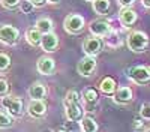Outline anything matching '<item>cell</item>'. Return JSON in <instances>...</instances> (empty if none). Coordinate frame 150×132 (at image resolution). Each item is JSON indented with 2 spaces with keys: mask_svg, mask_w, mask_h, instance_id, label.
<instances>
[{
  "mask_svg": "<svg viewBox=\"0 0 150 132\" xmlns=\"http://www.w3.org/2000/svg\"><path fill=\"white\" fill-rule=\"evenodd\" d=\"M128 48L131 51H135V53H141L144 51L147 45H149V38L144 32H140V30H135L132 33H129L128 36Z\"/></svg>",
  "mask_w": 150,
  "mask_h": 132,
  "instance_id": "obj_1",
  "label": "cell"
},
{
  "mask_svg": "<svg viewBox=\"0 0 150 132\" xmlns=\"http://www.w3.org/2000/svg\"><path fill=\"white\" fill-rule=\"evenodd\" d=\"M18 36L20 32L14 26H9V24H2L0 26V42L6 45H14L18 41Z\"/></svg>",
  "mask_w": 150,
  "mask_h": 132,
  "instance_id": "obj_2",
  "label": "cell"
},
{
  "mask_svg": "<svg viewBox=\"0 0 150 132\" xmlns=\"http://www.w3.org/2000/svg\"><path fill=\"white\" fill-rule=\"evenodd\" d=\"M63 26L68 33H80L84 29V18L77 14H71L65 18Z\"/></svg>",
  "mask_w": 150,
  "mask_h": 132,
  "instance_id": "obj_3",
  "label": "cell"
},
{
  "mask_svg": "<svg viewBox=\"0 0 150 132\" xmlns=\"http://www.w3.org/2000/svg\"><path fill=\"white\" fill-rule=\"evenodd\" d=\"M2 105L12 116L18 117V116L23 114V102L18 98H14V96H5V98H2Z\"/></svg>",
  "mask_w": 150,
  "mask_h": 132,
  "instance_id": "obj_4",
  "label": "cell"
},
{
  "mask_svg": "<svg viewBox=\"0 0 150 132\" xmlns=\"http://www.w3.org/2000/svg\"><path fill=\"white\" fill-rule=\"evenodd\" d=\"M129 78L138 84H146L150 81V69L147 66H134L129 69Z\"/></svg>",
  "mask_w": 150,
  "mask_h": 132,
  "instance_id": "obj_5",
  "label": "cell"
},
{
  "mask_svg": "<svg viewBox=\"0 0 150 132\" xmlns=\"http://www.w3.org/2000/svg\"><path fill=\"white\" fill-rule=\"evenodd\" d=\"M83 50L87 56H96L101 53L102 50V41L98 38V36H92V38H87L83 44Z\"/></svg>",
  "mask_w": 150,
  "mask_h": 132,
  "instance_id": "obj_6",
  "label": "cell"
},
{
  "mask_svg": "<svg viewBox=\"0 0 150 132\" xmlns=\"http://www.w3.org/2000/svg\"><path fill=\"white\" fill-rule=\"evenodd\" d=\"M65 108H66V117L71 122H77V120H81L83 119V108H81V104H77V102H72V101H68L65 99Z\"/></svg>",
  "mask_w": 150,
  "mask_h": 132,
  "instance_id": "obj_7",
  "label": "cell"
},
{
  "mask_svg": "<svg viewBox=\"0 0 150 132\" xmlns=\"http://www.w3.org/2000/svg\"><path fill=\"white\" fill-rule=\"evenodd\" d=\"M95 68H96V60H95V57H92V56H87V57L81 59L80 62H78V65H77L78 74L83 75V77L92 75L93 71H95Z\"/></svg>",
  "mask_w": 150,
  "mask_h": 132,
  "instance_id": "obj_8",
  "label": "cell"
},
{
  "mask_svg": "<svg viewBox=\"0 0 150 132\" xmlns=\"http://www.w3.org/2000/svg\"><path fill=\"white\" fill-rule=\"evenodd\" d=\"M57 45H59V39H57V36H56L53 32L44 33V35H42L41 47H42V50H44V51H47V53H53V51H56Z\"/></svg>",
  "mask_w": 150,
  "mask_h": 132,
  "instance_id": "obj_9",
  "label": "cell"
},
{
  "mask_svg": "<svg viewBox=\"0 0 150 132\" xmlns=\"http://www.w3.org/2000/svg\"><path fill=\"white\" fill-rule=\"evenodd\" d=\"M27 111L32 117H42L47 113V105L42 99H32L27 107Z\"/></svg>",
  "mask_w": 150,
  "mask_h": 132,
  "instance_id": "obj_10",
  "label": "cell"
},
{
  "mask_svg": "<svg viewBox=\"0 0 150 132\" xmlns=\"http://www.w3.org/2000/svg\"><path fill=\"white\" fill-rule=\"evenodd\" d=\"M90 32L93 36L101 38V36H107L111 32V26L107 21H93L90 24Z\"/></svg>",
  "mask_w": 150,
  "mask_h": 132,
  "instance_id": "obj_11",
  "label": "cell"
},
{
  "mask_svg": "<svg viewBox=\"0 0 150 132\" xmlns=\"http://www.w3.org/2000/svg\"><path fill=\"white\" fill-rule=\"evenodd\" d=\"M54 68H56V63L51 57L44 56L38 60V71H39V74H42V75H50L54 71Z\"/></svg>",
  "mask_w": 150,
  "mask_h": 132,
  "instance_id": "obj_12",
  "label": "cell"
},
{
  "mask_svg": "<svg viewBox=\"0 0 150 132\" xmlns=\"http://www.w3.org/2000/svg\"><path fill=\"white\" fill-rule=\"evenodd\" d=\"M119 18H120V23L123 24L125 27H129V26H132V24L137 21V14H135V11H132L129 8H125L120 12Z\"/></svg>",
  "mask_w": 150,
  "mask_h": 132,
  "instance_id": "obj_13",
  "label": "cell"
},
{
  "mask_svg": "<svg viewBox=\"0 0 150 132\" xmlns=\"http://www.w3.org/2000/svg\"><path fill=\"white\" fill-rule=\"evenodd\" d=\"M29 95H30L32 99H44L45 95H47V89H45L44 84L35 83V84H32L30 89H29Z\"/></svg>",
  "mask_w": 150,
  "mask_h": 132,
  "instance_id": "obj_14",
  "label": "cell"
},
{
  "mask_svg": "<svg viewBox=\"0 0 150 132\" xmlns=\"http://www.w3.org/2000/svg\"><path fill=\"white\" fill-rule=\"evenodd\" d=\"M99 89H101V92L105 93V95H112L116 92V81L111 77H105L101 81V84H99Z\"/></svg>",
  "mask_w": 150,
  "mask_h": 132,
  "instance_id": "obj_15",
  "label": "cell"
},
{
  "mask_svg": "<svg viewBox=\"0 0 150 132\" xmlns=\"http://www.w3.org/2000/svg\"><path fill=\"white\" fill-rule=\"evenodd\" d=\"M116 101L120 104H126V102L132 101V90L129 87H120L116 92Z\"/></svg>",
  "mask_w": 150,
  "mask_h": 132,
  "instance_id": "obj_16",
  "label": "cell"
},
{
  "mask_svg": "<svg viewBox=\"0 0 150 132\" xmlns=\"http://www.w3.org/2000/svg\"><path fill=\"white\" fill-rule=\"evenodd\" d=\"M26 38H27V42H29L30 45L38 47V45H41L42 35H41V32H39V30H38V29L35 27V29L27 30V33H26Z\"/></svg>",
  "mask_w": 150,
  "mask_h": 132,
  "instance_id": "obj_17",
  "label": "cell"
},
{
  "mask_svg": "<svg viewBox=\"0 0 150 132\" xmlns=\"http://www.w3.org/2000/svg\"><path fill=\"white\" fill-rule=\"evenodd\" d=\"M81 129H83V132H98V123L92 117H83L81 119Z\"/></svg>",
  "mask_w": 150,
  "mask_h": 132,
  "instance_id": "obj_18",
  "label": "cell"
},
{
  "mask_svg": "<svg viewBox=\"0 0 150 132\" xmlns=\"http://www.w3.org/2000/svg\"><path fill=\"white\" fill-rule=\"evenodd\" d=\"M36 29L41 33H50L53 30V23L50 18H39L36 21Z\"/></svg>",
  "mask_w": 150,
  "mask_h": 132,
  "instance_id": "obj_19",
  "label": "cell"
},
{
  "mask_svg": "<svg viewBox=\"0 0 150 132\" xmlns=\"http://www.w3.org/2000/svg\"><path fill=\"white\" fill-rule=\"evenodd\" d=\"M93 9L98 14H105L110 9V0H95L93 2Z\"/></svg>",
  "mask_w": 150,
  "mask_h": 132,
  "instance_id": "obj_20",
  "label": "cell"
},
{
  "mask_svg": "<svg viewBox=\"0 0 150 132\" xmlns=\"http://www.w3.org/2000/svg\"><path fill=\"white\" fill-rule=\"evenodd\" d=\"M12 123H14V120L11 119V116L0 111V128H11Z\"/></svg>",
  "mask_w": 150,
  "mask_h": 132,
  "instance_id": "obj_21",
  "label": "cell"
},
{
  "mask_svg": "<svg viewBox=\"0 0 150 132\" xmlns=\"http://www.w3.org/2000/svg\"><path fill=\"white\" fill-rule=\"evenodd\" d=\"M120 39H117V36H116V33H108L107 35V45L108 47H111V48H117V47H120Z\"/></svg>",
  "mask_w": 150,
  "mask_h": 132,
  "instance_id": "obj_22",
  "label": "cell"
},
{
  "mask_svg": "<svg viewBox=\"0 0 150 132\" xmlns=\"http://www.w3.org/2000/svg\"><path fill=\"white\" fill-rule=\"evenodd\" d=\"M9 66H11V59H9V56L5 54V53H0V72L6 71Z\"/></svg>",
  "mask_w": 150,
  "mask_h": 132,
  "instance_id": "obj_23",
  "label": "cell"
},
{
  "mask_svg": "<svg viewBox=\"0 0 150 132\" xmlns=\"http://www.w3.org/2000/svg\"><path fill=\"white\" fill-rule=\"evenodd\" d=\"M84 101H87V102H95L96 99H98V93H96V90H93V89H87V90H84Z\"/></svg>",
  "mask_w": 150,
  "mask_h": 132,
  "instance_id": "obj_24",
  "label": "cell"
},
{
  "mask_svg": "<svg viewBox=\"0 0 150 132\" xmlns=\"http://www.w3.org/2000/svg\"><path fill=\"white\" fill-rule=\"evenodd\" d=\"M140 114H141V117H143V119L150 120V104H146V105H143V107H141Z\"/></svg>",
  "mask_w": 150,
  "mask_h": 132,
  "instance_id": "obj_25",
  "label": "cell"
},
{
  "mask_svg": "<svg viewBox=\"0 0 150 132\" xmlns=\"http://www.w3.org/2000/svg\"><path fill=\"white\" fill-rule=\"evenodd\" d=\"M66 99H68V101H72V102H77V104H81V102H80V95H78L77 92H74V90L68 92Z\"/></svg>",
  "mask_w": 150,
  "mask_h": 132,
  "instance_id": "obj_26",
  "label": "cell"
},
{
  "mask_svg": "<svg viewBox=\"0 0 150 132\" xmlns=\"http://www.w3.org/2000/svg\"><path fill=\"white\" fill-rule=\"evenodd\" d=\"M0 2H2V5H3L5 8H8V9H12V8L18 6L20 0H0Z\"/></svg>",
  "mask_w": 150,
  "mask_h": 132,
  "instance_id": "obj_27",
  "label": "cell"
},
{
  "mask_svg": "<svg viewBox=\"0 0 150 132\" xmlns=\"http://www.w3.org/2000/svg\"><path fill=\"white\" fill-rule=\"evenodd\" d=\"M9 90V86H8V81L3 80V78H0V96H5Z\"/></svg>",
  "mask_w": 150,
  "mask_h": 132,
  "instance_id": "obj_28",
  "label": "cell"
},
{
  "mask_svg": "<svg viewBox=\"0 0 150 132\" xmlns=\"http://www.w3.org/2000/svg\"><path fill=\"white\" fill-rule=\"evenodd\" d=\"M21 9H23V12H24V14H29V12L33 9V5L29 2V0H27V2H24L23 5H21Z\"/></svg>",
  "mask_w": 150,
  "mask_h": 132,
  "instance_id": "obj_29",
  "label": "cell"
},
{
  "mask_svg": "<svg viewBox=\"0 0 150 132\" xmlns=\"http://www.w3.org/2000/svg\"><path fill=\"white\" fill-rule=\"evenodd\" d=\"M134 3H135V0H119V5L123 6V8H128V6H131Z\"/></svg>",
  "mask_w": 150,
  "mask_h": 132,
  "instance_id": "obj_30",
  "label": "cell"
},
{
  "mask_svg": "<svg viewBox=\"0 0 150 132\" xmlns=\"http://www.w3.org/2000/svg\"><path fill=\"white\" fill-rule=\"evenodd\" d=\"M29 2L33 5V6H42L45 3V0H29Z\"/></svg>",
  "mask_w": 150,
  "mask_h": 132,
  "instance_id": "obj_31",
  "label": "cell"
},
{
  "mask_svg": "<svg viewBox=\"0 0 150 132\" xmlns=\"http://www.w3.org/2000/svg\"><path fill=\"white\" fill-rule=\"evenodd\" d=\"M141 3H143L146 8H150V0H141Z\"/></svg>",
  "mask_w": 150,
  "mask_h": 132,
  "instance_id": "obj_32",
  "label": "cell"
},
{
  "mask_svg": "<svg viewBox=\"0 0 150 132\" xmlns=\"http://www.w3.org/2000/svg\"><path fill=\"white\" fill-rule=\"evenodd\" d=\"M140 126H141L140 120H135V125H134V128H140Z\"/></svg>",
  "mask_w": 150,
  "mask_h": 132,
  "instance_id": "obj_33",
  "label": "cell"
},
{
  "mask_svg": "<svg viewBox=\"0 0 150 132\" xmlns=\"http://www.w3.org/2000/svg\"><path fill=\"white\" fill-rule=\"evenodd\" d=\"M48 2H50V3H57L59 0H48Z\"/></svg>",
  "mask_w": 150,
  "mask_h": 132,
  "instance_id": "obj_34",
  "label": "cell"
},
{
  "mask_svg": "<svg viewBox=\"0 0 150 132\" xmlns=\"http://www.w3.org/2000/svg\"><path fill=\"white\" fill-rule=\"evenodd\" d=\"M42 132H53L51 129H45V131H42Z\"/></svg>",
  "mask_w": 150,
  "mask_h": 132,
  "instance_id": "obj_35",
  "label": "cell"
},
{
  "mask_svg": "<svg viewBox=\"0 0 150 132\" xmlns=\"http://www.w3.org/2000/svg\"><path fill=\"white\" fill-rule=\"evenodd\" d=\"M57 132H66V131H65V129H59Z\"/></svg>",
  "mask_w": 150,
  "mask_h": 132,
  "instance_id": "obj_36",
  "label": "cell"
},
{
  "mask_svg": "<svg viewBox=\"0 0 150 132\" xmlns=\"http://www.w3.org/2000/svg\"><path fill=\"white\" fill-rule=\"evenodd\" d=\"M144 132H150V128H149V129H146V131H144Z\"/></svg>",
  "mask_w": 150,
  "mask_h": 132,
  "instance_id": "obj_37",
  "label": "cell"
},
{
  "mask_svg": "<svg viewBox=\"0 0 150 132\" xmlns=\"http://www.w3.org/2000/svg\"><path fill=\"white\" fill-rule=\"evenodd\" d=\"M87 2H95V0H87Z\"/></svg>",
  "mask_w": 150,
  "mask_h": 132,
  "instance_id": "obj_38",
  "label": "cell"
},
{
  "mask_svg": "<svg viewBox=\"0 0 150 132\" xmlns=\"http://www.w3.org/2000/svg\"><path fill=\"white\" fill-rule=\"evenodd\" d=\"M149 69H150V68H149Z\"/></svg>",
  "mask_w": 150,
  "mask_h": 132,
  "instance_id": "obj_39",
  "label": "cell"
}]
</instances>
